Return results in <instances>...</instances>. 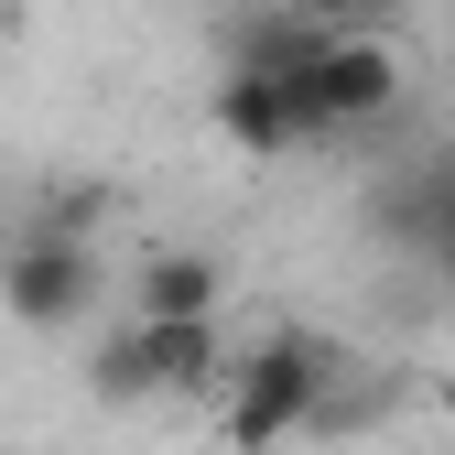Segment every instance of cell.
Instances as JSON below:
<instances>
[{"label":"cell","mask_w":455,"mask_h":455,"mask_svg":"<svg viewBox=\"0 0 455 455\" xmlns=\"http://www.w3.org/2000/svg\"><path fill=\"white\" fill-rule=\"evenodd\" d=\"M87 390H98V402L108 412H131V402H152V336H141V315H120V325H108L98 336V358H87Z\"/></svg>","instance_id":"8"},{"label":"cell","mask_w":455,"mask_h":455,"mask_svg":"<svg viewBox=\"0 0 455 455\" xmlns=\"http://www.w3.org/2000/svg\"><path fill=\"white\" fill-rule=\"evenodd\" d=\"M0 315L12 325H33V336H66V325H87L98 315V250L87 239H12L0 250Z\"/></svg>","instance_id":"2"},{"label":"cell","mask_w":455,"mask_h":455,"mask_svg":"<svg viewBox=\"0 0 455 455\" xmlns=\"http://www.w3.org/2000/svg\"><path fill=\"white\" fill-rule=\"evenodd\" d=\"M217 304H228V271H217L206 250H152L141 282H131V315H141V325H196V315H217Z\"/></svg>","instance_id":"5"},{"label":"cell","mask_w":455,"mask_h":455,"mask_svg":"<svg viewBox=\"0 0 455 455\" xmlns=\"http://www.w3.org/2000/svg\"><path fill=\"white\" fill-rule=\"evenodd\" d=\"M293 12H304V22H325V33H369L390 0H293Z\"/></svg>","instance_id":"9"},{"label":"cell","mask_w":455,"mask_h":455,"mask_svg":"<svg viewBox=\"0 0 455 455\" xmlns=\"http://www.w3.org/2000/svg\"><path fill=\"white\" fill-rule=\"evenodd\" d=\"M325 402H336V347H325L315 325H271L260 347L228 358V402H217L228 455H271V444L315 434Z\"/></svg>","instance_id":"1"},{"label":"cell","mask_w":455,"mask_h":455,"mask_svg":"<svg viewBox=\"0 0 455 455\" xmlns=\"http://www.w3.org/2000/svg\"><path fill=\"white\" fill-rule=\"evenodd\" d=\"M152 336V379L163 390H228V336H217V315H196V325H141Z\"/></svg>","instance_id":"7"},{"label":"cell","mask_w":455,"mask_h":455,"mask_svg":"<svg viewBox=\"0 0 455 455\" xmlns=\"http://www.w3.org/2000/svg\"><path fill=\"white\" fill-rule=\"evenodd\" d=\"M423 271H434V282H444V293H455V239H444V250H434V260H423Z\"/></svg>","instance_id":"10"},{"label":"cell","mask_w":455,"mask_h":455,"mask_svg":"<svg viewBox=\"0 0 455 455\" xmlns=\"http://www.w3.org/2000/svg\"><path fill=\"white\" fill-rule=\"evenodd\" d=\"M325 44H336L325 22H304L293 0H271V12H239V22H228V76H304Z\"/></svg>","instance_id":"4"},{"label":"cell","mask_w":455,"mask_h":455,"mask_svg":"<svg viewBox=\"0 0 455 455\" xmlns=\"http://www.w3.org/2000/svg\"><path fill=\"white\" fill-rule=\"evenodd\" d=\"M315 98L336 108V131H369V120L402 108V54H390L379 33H336L315 54Z\"/></svg>","instance_id":"3"},{"label":"cell","mask_w":455,"mask_h":455,"mask_svg":"<svg viewBox=\"0 0 455 455\" xmlns=\"http://www.w3.org/2000/svg\"><path fill=\"white\" fill-rule=\"evenodd\" d=\"M217 141L250 152V163L304 152V141H293V98H282V76H217Z\"/></svg>","instance_id":"6"}]
</instances>
